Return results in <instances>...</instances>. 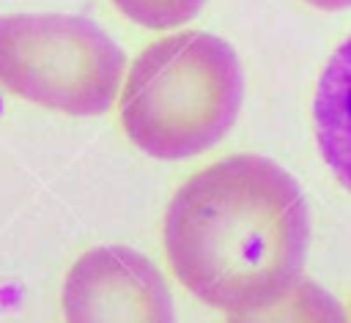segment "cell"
<instances>
[{
  "mask_svg": "<svg viewBox=\"0 0 351 323\" xmlns=\"http://www.w3.org/2000/svg\"><path fill=\"white\" fill-rule=\"evenodd\" d=\"M203 3L206 0H112L123 16L151 30H167L189 22L197 16Z\"/></svg>",
  "mask_w": 351,
  "mask_h": 323,
  "instance_id": "7",
  "label": "cell"
},
{
  "mask_svg": "<svg viewBox=\"0 0 351 323\" xmlns=\"http://www.w3.org/2000/svg\"><path fill=\"white\" fill-rule=\"evenodd\" d=\"M228 323H351L343 304L315 279L302 276L282 298L269 307L233 312Z\"/></svg>",
  "mask_w": 351,
  "mask_h": 323,
  "instance_id": "6",
  "label": "cell"
},
{
  "mask_svg": "<svg viewBox=\"0 0 351 323\" xmlns=\"http://www.w3.org/2000/svg\"><path fill=\"white\" fill-rule=\"evenodd\" d=\"M307 5L313 8H321V11H343V8H351V0H304Z\"/></svg>",
  "mask_w": 351,
  "mask_h": 323,
  "instance_id": "8",
  "label": "cell"
},
{
  "mask_svg": "<svg viewBox=\"0 0 351 323\" xmlns=\"http://www.w3.org/2000/svg\"><path fill=\"white\" fill-rule=\"evenodd\" d=\"M60 304L66 323H176L162 271L121 244L82 252L63 279Z\"/></svg>",
  "mask_w": 351,
  "mask_h": 323,
  "instance_id": "4",
  "label": "cell"
},
{
  "mask_svg": "<svg viewBox=\"0 0 351 323\" xmlns=\"http://www.w3.org/2000/svg\"><path fill=\"white\" fill-rule=\"evenodd\" d=\"M176 279L219 312L282 298L302 276L310 208L299 181L269 156H225L170 197L162 224Z\"/></svg>",
  "mask_w": 351,
  "mask_h": 323,
  "instance_id": "1",
  "label": "cell"
},
{
  "mask_svg": "<svg viewBox=\"0 0 351 323\" xmlns=\"http://www.w3.org/2000/svg\"><path fill=\"white\" fill-rule=\"evenodd\" d=\"M313 129L324 162L351 192V36L332 52L318 77Z\"/></svg>",
  "mask_w": 351,
  "mask_h": 323,
  "instance_id": "5",
  "label": "cell"
},
{
  "mask_svg": "<svg viewBox=\"0 0 351 323\" xmlns=\"http://www.w3.org/2000/svg\"><path fill=\"white\" fill-rule=\"evenodd\" d=\"M244 71L236 49L184 30L145 47L121 85V126L151 159L178 162L214 148L236 123Z\"/></svg>",
  "mask_w": 351,
  "mask_h": 323,
  "instance_id": "2",
  "label": "cell"
},
{
  "mask_svg": "<svg viewBox=\"0 0 351 323\" xmlns=\"http://www.w3.org/2000/svg\"><path fill=\"white\" fill-rule=\"evenodd\" d=\"M126 71L123 49L88 16H0V88L77 118L112 107Z\"/></svg>",
  "mask_w": 351,
  "mask_h": 323,
  "instance_id": "3",
  "label": "cell"
}]
</instances>
